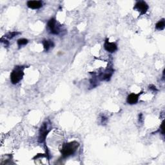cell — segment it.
I'll use <instances>...</instances> for the list:
<instances>
[{"mask_svg": "<svg viewBox=\"0 0 165 165\" xmlns=\"http://www.w3.org/2000/svg\"><path fill=\"white\" fill-rule=\"evenodd\" d=\"M80 146V143L77 141H72L64 144L62 146V149L61 150V153L63 158H66L69 156L73 155L78 147Z\"/></svg>", "mask_w": 165, "mask_h": 165, "instance_id": "6da1fadb", "label": "cell"}, {"mask_svg": "<svg viewBox=\"0 0 165 165\" xmlns=\"http://www.w3.org/2000/svg\"><path fill=\"white\" fill-rule=\"evenodd\" d=\"M24 72L23 66H17L11 74V81L14 85L18 84L23 77Z\"/></svg>", "mask_w": 165, "mask_h": 165, "instance_id": "7a4b0ae2", "label": "cell"}, {"mask_svg": "<svg viewBox=\"0 0 165 165\" xmlns=\"http://www.w3.org/2000/svg\"><path fill=\"white\" fill-rule=\"evenodd\" d=\"M50 132V130L48 129V125L47 123H44L41 126L39 130V134L38 137V141L40 143H43L45 142L46 137L48 134Z\"/></svg>", "mask_w": 165, "mask_h": 165, "instance_id": "3957f363", "label": "cell"}, {"mask_svg": "<svg viewBox=\"0 0 165 165\" xmlns=\"http://www.w3.org/2000/svg\"><path fill=\"white\" fill-rule=\"evenodd\" d=\"M149 5H148V4L145 2L140 1L135 3L134 7V9L137 10L140 13V15H143L146 13L148 10H149Z\"/></svg>", "mask_w": 165, "mask_h": 165, "instance_id": "277c9868", "label": "cell"}, {"mask_svg": "<svg viewBox=\"0 0 165 165\" xmlns=\"http://www.w3.org/2000/svg\"><path fill=\"white\" fill-rule=\"evenodd\" d=\"M104 48L108 52V53H113L116 52L117 50V46L116 45V43L114 42H110L109 39L108 38L106 39L105 43H104Z\"/></svg>", "mask_w": 165, "mask_h": 165, "instance_id": "5b68a950", "label": "cell"}, {"mask_svg": "<svg viewBox=\"0 0 165 165\" xmlns=\"http://www.w3.org/2000/svg\"><path fill=\"white\" fill-rule=\"evenodd\" d=\"M48 27L50 31V33L53 34H58L59 29L56 27V20L55 18H51L48 22Z\"/></svg>", "mask_w": 165, "mask_h": 165, "instance_id": "8992f818", "label": "cell"}, {"mask_svg": "<svg viewBox=\"0 0 165 165\" xmlns=\"http://www.w3.org/2000/svg\"><path fill=\"white\" fill-rule=\"evenodd\" d=\"M142 92L140 94H134V93H131L129 94L127 97L126 101L130 105H134V104H136L138 101H139V98H140V95L141 94Z\"/></svg>", "mask_w": 165, "mask_h": 165, "instance_id": "52a82bcc", "label": "cell"}, {"mask_svg": "<svg viewBox=\"0 0 165 165\" xmlns=\"http://www.w3.org/2000/svg\"><path fill=\"white\" fill-rule=\"evenodd\" d=\"M27 7L31 9H39L43 6V3L41 1H29L27 3Z\"/></svg>", "mask_w": 165, "mask_h": 165, "instance_id": "ba28073f", "label": "cell"}, {"mask_svg": "<svg viewBox=\"0 0 165 165\" xmlns=\"http://www.w3.org/2000/svg\"><path fill=\"white\" fill-rule=\"evenodd\" d=\"M43 47H44L45 50L47 52L48 51L51 47H53L54 46L53 41L51 40H43Z\"/></svg>", "mask_w": 165, "mask_h": 165, "instance_id": "9c48e42d", "label": "cell"}, {"mask_svg": "<svg viewBox=\"0 0 165 165\" xmlns=\"http://www.w3.org/2000/svg\"><path fill=\"white\" fill-rule=\"evenodd\" d=\"M165 27V21L164 19H162L161 20L159 21L155 25V28L157 30H163Z\"/></svg>", "mask_w": 165, "mask_h": 165, "instance_id": "30bf717a", "label": "cell"}, {"mask_svg": "<svg viewBox=\"0 0 165 165\" xmlns=\"http://www.w3.org/2000/svg\"><path fill=\"white\" fill-rule=\"evenodd\" d=\"M29 43V41L28 39H25V38H21V39H20L18 40V41H17V43H18V45L20 47H22V46H24V45H26L27 44V43Z\"/></svg>", "mask_w": 165, "mask_h": 165, "instance_id": "8fae6325", "label": "cell"}, {"mask_svg": "<svg viewBox=\"0 0 165 165\" xmlns=\"http://www.w3.org/2000/svg\"><path fill=\"white\" fill-rule=\"evenodd\" d=\"M18 34H20V33L18 32H12L8 33L5 37H7L8 39H12L13 38H14L17 35H18Z\"/></svg>", "mask_w": 165, "mask_h": 165, "instance_id": "7c38bea8", "label": "cell"}, {"mask_svg": "<svg viewBox=\"0 0 165 165\" xmlns=\"http://www.w3.org/2000/svg\"><path fill=\"white\" fill-rule=\"evenodd\" d=\"M149 89H150V90H153V91H158V89H156L155 86L152 85H151L149 86Z\"/></svg>", "mask_w": 165, "mask_h": 165, "instance_id": "4fadbf2b", "label": "cell"}]
</instances>
